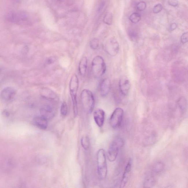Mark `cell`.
Returning a JSON list of instances; mask_svg holds the SVG:
<instances>
[{"label":"cell","instance_id":"3957f363","mask_svg":"<svg viewBox=\"0 0 188 188\" xmlns=\"http://www.w3.org/2000/svg\"><path fill=\"white\" fill-rule=\"evenodd\" d=\"M81 99L84 110L88 113H91L94 109L95 103L92 92L88 89H83L81 92Z\"/></svg>","mask_w":188,"mask_h":188},{"label":"cell","instance_id":"83f0119b","mask_svg":"<svg viewBox=\"0 0 188 188\" xmlns=\"http://www.w3.org/2000/svg\"><path fill=\"white\" fill-rule=\"evenodd\" d=\"M168 3L170 6L176 7L178 5V0H168Z\"/></svg>","mask_w":188,"mask_h":188},{"label":"cell","instance_id":"ac0fdd59","mask_svg":"<svg viewBox=\"0 0 188 188\" xmlns=\"http://www.w3.org/2000/svg\"><path fill=\"white\" fill-rule=\"evenodd\" d=\"M164 165L162 162H157L152 166V172L155 174H160L164 170Z\"/></svg>","mask_w":188,"mask_h":188},{"label":"cell","instance_id":"277c9868","mask_svg":"<svg viewBox=\"0 0 188 188\" xmlns=\"http://www.w3.org/2000/svg\"><path fill=\"white\" fill-rule=\"evenodd\" d=\"M92 72L96 78H100L105 73L106 66L103 58L97 55L93 58L92 62Z\"/></svg>","mask_w":188,"mask_h":188},{"label":"cell","instance_id":"44dd1931","mask_svg":"<svg viewBox=\"0 0 188 188\" xmlns=\"http://www.w3.org/2000/svg\"><path fill=\"white\" fill-rule=\"evenodd\" d=\"M141 19V16L139 13H132L129 17V20L133 23H138Z\"/></svg>","mask_w":188,"mask_h":188},{"label":"cell","instance_id":"ba28073f","mask_svg":"<svg viewBox=\"0 0 188 188\" xmlns=\"http://www.w3.org/2000/svg\"><path fill=\"white\" fill-rule=\"evenodd\" d=\"M132 160L131 159H129L126 165V166L124 174H123L120 187H124L126 186V184L129 180V177L130 176L131 170L132 169Z\"/></svg>","mask_w":188,"mask_h":188},{"label":"cell","instance_id":"4316f807","mask_svg":"<svg viewBox=\"0 0 188 188\" xmlns=\"http://www.w3.org/2000/svg\"><path fill=\"white\" fill-rule=\"evenodd\" d=\"M188 32H185L183 34L181 37V41L183 44H186L188 42Z\"/></svg>","mask_w":188,"mask_h":188},{"label":"cell","instance_id":"9c48e42d","mask_svg":"<svg viewBox=\"0 0 188 188\" xmlns=\"http://www.w3.org/2000/svg\"><path fill=\"white\" fill-rule=\"evenodd\" d=\"M93 117L96 124L99 128H101L105 122V113L103 109H98L94 111Z\"/></svg>","mask_w":188,"mask_h":188},{"label":"cell","instance_id":"4fadbf2b","mask_svg":"<svg viewBox=\"0 0 188 188\" xmlns=\"http://www.w3.org/2000/svg\"><path fill=\"white\" fill-rule=\"evenodd\" d=\"M41 93L42 96L48 100L55 101L58 99L56 93L49 88H43L41 90Z\"/></svg>","mask_w":188,"mask_h":188},{"label":"cell","instance_id":"603a6c76","mask_svg":"<svg viewBox=\"0 0 188 188\" xmlns=\"http://www.w3.org/2000/svg\"><path fill=\"white\" fill-rule=\"evenodd\" d=\"M68 111V108L67 103L66 102H63L60 107L61 114L63 117H65L67 114Z\"/></svg>","mask_w":188,"mask_h":188},{"label":"cell","instance_id":"f1b7e54d","mask_svg":"<svg viewBox=\"0 0 188 188\" xmlns=\"http://www.w3.org/2000/svg\"><path fill=\"white\" fill-rule=\"evenodd\" d=\"M105 2L104 1H102V2H101L100 4L99 5V7H98V14H101V13H102L103 11L104 7H105Z\"/></svg>","mask_w":188,"mask_h":188},{"label":"cell","instance_id":"9a60e30c","mask_svg":"<svg viewBox=\"0 0 188 188\" xmlns=\"http://www.w3.org/2000/svg\"><path fill=\"white\" fill-rule=\"evenodd\" d=\"M33 121L35 125L40 129L45 130L48 128V120L41 116L35 117Z\"/></svg>","mask_w":188,"mask_h":188},{"label":"cell","instance_id":"e0dca14e","mask_svg":"<svg viewBox=\"0 0 188 188\" xmlns=\"http://www.w3.org/2000/svg\"><path fill=\"white\" fill-rule=\"evenodd\" d=\"M8 18L12 22L18 23L25 20V15L20 13H12L9 15Z\"/></svg>","mask_w":188,"mask_h":188},{"label":"cell","instance_id":"484cf974","mask_svg":"<svg viewBox=\"0 0 188 188\" xmlns=\"http://www.w3.org/2000/svg\"><path fill=\"white\" fill-rule=\"evenodd\" d=\"M162 9H163L162 5L160 3H159L154 6L153 8V12L155 14H157V13H160Z\"/></svg>","mask_w":188,"mask_h":188},{"label":"cell","instance_id":"5bb4252c","mask_svg":"<svg viewBox=\"0 0 188 188\" xmlns=\"http://www.w3.org/2000/svg\"><path fill=\"white\" fill-rule=\"evenodd\" d=\"M40 113L42 117L48 121L53 118L55 116V111L49 105H46L40 109Z\"/></svg>","mask_w":188,"mask_h":188},{"label":"cell","instance_id":"52a82bcc","mask_svg":"<svg viewBox=\"0 0 188 188\" xmlns=\"http://www.w3.org/2000/svg\"><path fill=\"white\" fill-rule=\"evenodd\" d=\"M105 51L111 56L117 55L120 50L118 42L116 39L111 38L107 40L105 46Z\"/></svg>","mask_w":188,"mask_h":188},{"label":"cell","instance_id":"8fae6325","mask_svg":"<svg viewBox=\"0 0 188 188\" xmlns=\"http://www.w3.org/2000/svg\"><path fill=\"white\" fill-rule=\"evenodd\" d=\"M111 89V82L109 78L103 80L100 85L99 91L101 96L105 97L109 94Z\"/></svg>","mask_w":188,"mask_h":188},{"label":"cell","instance_id":"5b68a950","mask_svg":"<svg viewBox=\"0 0 188 188\" xmlns=\"http://www.w3.org/2000/svg\"><path fill=\"white\" fill-rule=\"evenodd\" d=\"M124 140L120 137H118L111 143L108 149L107 157L109 161L114 162L118 155L119 151L124 146Z\"/></svg>","mask_w":188,"mask_h":188},{"label":"cell","instance_id":"7a4b0ae2","mask_svg":"<svg viewBox=\"0 0 188 188\" xmlns=\"http://www.w3.org/2000/svg\"><path fill=\"white\" fill-rule=\"evenodd\" d=\"M79 79L76 74L72 76L69 83V90L73 104L74 114L75 117L78 115V107L77 94L79 88Z\"/></svg>","mask_w":188,"mask_h":188},{"label":"cell","instance_id":"7402d4cb","mask_svg":"<svg viewBox=\"0 0 188 188\" xmlns=\"http://www.w3.org/2000/svg\"><path fill=\"white\" fill-rule=\"evenodd\" d=\"M113 16L112 13L108 12L105 14L103 18L104 22L107 25H110L113 23Z\"/></svg>","mask_w":188,"mask_h":188},{"label":"cell","instance_id":"ffe728a7","mask_svg":"<svg viewBox=\"0 0 188 188\" xmlns=\"http://www.w3.org/2000/svg\"><path fill=\"white\" fill-rule=\"evenodd\" d=\"M81 144L84 149L87 150L90 147V139L88 136L83 137L81 139Z\"/></svg>","mask_w":188,"mask_h":188},{"label":"cell","instance_id":"8992f818","mask_svg":"<svg viewBox=\"0 0 188 188\" xmlns=\"http://www.w3.org/2000/svg\"><path fill=\"white\" fill-rule=\"evenodd\" d=\"M124 111L121 108H117L113 111L109 119V124L113 129H117L122 123Z\"/></svg>","mask_w":188,"mask_h":188},{"label":"cell","instance_id":"cb8c5ba5","mask_svg":"<svg viewBox=\"0 0 188 188\" xmlns=\"http://www.w3.org/2000/svg\"><path fill=\"white\" fill-rule=\"evenodd\" d=\"M90 46L92 49L96 50L99 46V41L98 39L94 38L90 42Z\"/></svg>","mask_w":188,"mask_h":188},{"label":"cell","instance_id":"d6986e66","mask_svg":"<svg viewBox=\"0 0 188 188\" xmlns=\"http://www.w3.org/2000/svg\"><path fill=\"white\" fill-rule=\"evenodd\" d=\"M156 178L153 176H149L146 178L144 183V187L145 188L152 187L156 183Z\"/></svg>","mask_w":188,"mask_h":188},{"label":"cell","instance_id":"4dcf8cb0","mask_svg":"<svg viewBox=\"0 0 188 188\" xmlns=\"http://www.w3.org/2000/svg\"><path fill=\"white\" fill-rule=\"evenodd\" d=\"M54 62H55V59L53 58H50L47 60V63L48 64H51L53 63Z\"/></svg>","mask_w":188,"mask_h":188},{"label":"cell","instance_id":"30bf717a","mask_svg":"<svg viewBox=\"0 0 188 188\" xmlns=\"http://www.w3.org/2000/svg\"><path fill=\"white\" fill-rule=\"evenodd\" d=\"M16 94L15 89L11 87H8L1 92V97L4 101H9L13 99Z\"/></svg>","mask_w":188,"mask_h":188},{"label":"cell","instance_id":"d4e9b609","mask_svg":"<svg viewBox=\"0 0 188 188\" xmlns=\"http://www.w3.org/2000/svg\"><path fill=\"white\" fill-rule=\"evenodd\" d=\"M146 7V4L144 1H142V2H139L137 5V10L140 11H143L145 10Z\"/></svg>","mask_w":188,"mask_h":188},{"label":"cell","instance_id":"f546056e","mask_svg":"<svg viewBox=\"0 0 188 188\" xmlns=\"http://www.w3.org/2000/svg\"><path fill=\"white\" fill-rule=\"evenodd\" d=\"M177 25L175 23H173L170 24V31H173L175 30L177 28Z\"/></svg>","mask_w":188,"mask_h":188},{"label":"cell","instance_id":"6da1fadb","mask_svg":"<svg viewBox=\"0 0 188 188\" xmlns=\"http://www.w3.org/2000/svg\"><path fill=\"white\" fill-rule=\"evenodd\" d=\"M97 160L98 175L101 179H105L107 176L108 168L106 155L103 149H100L97 151Z\"/></svg>","mask_w":188,"mask_h":188},{"label":"cell","instance_id":"7c38bea8","mask_svg":"<svg viewBox=\"0 0 188 188\" xmlns=\"http://www.w3.org/2000/svg\"><path fill=\"white\" fill-rule=\"evenodd\" d=\"M131 88V83L126 77L121 78L119 83L120 92L123 95L126 96L129 93Z\"/></svg>","mask_w":188,"mask_h":188},{"label":"cell","instance_id":"2e32d148","mask_svg":"<svg viewBox=\"0 0 188 188\" xmlns=\"http://www.w3.org/2000/svg\"><path fill=\"white\" fill-rule=\"evenodd\" d=\"M88 59L86 57H83L79 62L78 70L80 74L82 76L86 75L87 71Z\"/></svg>","mask_w":188,"mask_h":188}]
</instances>
